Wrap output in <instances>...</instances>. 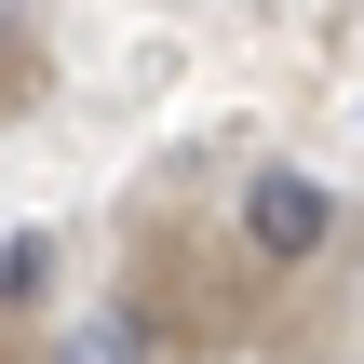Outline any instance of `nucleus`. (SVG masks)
I'll return each instance as SVG.
<instances>
[{"instance_id":"nucleus-2","label":"nucleus","mask_w":364,"mask_h":364,"mask_svg":"<svg viewBox=\"0 0 364 364\" xmlns=\"http://www.w3.org/2000/svg\"><path fill=\"white\" fill-rule=\"evenodd\" d=\"M41 270H54V243H41V230H27V243H0V311H14V297H27Z\"/></svg>"},{"instance_id":"nucleus-1","label":"nucleus","mask_w":364,"mask_h":364,"mask_svg":"<svg viewBox=\"0 0 364 364\" xmlns=\"http://www.w3.org/2000/svg\"><path fill=\"white\" fill-rule=\"evenodd\" d=\"M243 243H257L270 270H297V257H324V243H338V189H324V176H297V162H270V176H243Z\"/></svg>"}]
</instances>
